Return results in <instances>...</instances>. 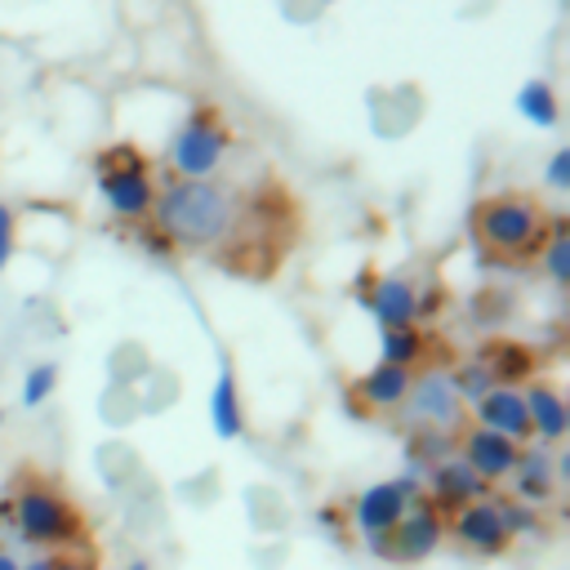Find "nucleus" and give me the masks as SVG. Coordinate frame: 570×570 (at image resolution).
I'll return each instance as SVG.
<instances>
[{
    "mask_svg": "<svg viewBox=\"0 0 570 570\" xmlns=\"http://www.w3.org/2000/svg\"><path fill=\"white\" fill-rule=\"evenodd\" d=\"M517 111H521L530 125H539V129H552V125L561 120V107H557V94H552L548 80H525V85L517 89Z\"/></svg>",
    "mask_w": 570,
    "mask_h": 570,
    "instance_id": "nucleus-19",
    "label": "nucleus"
},
{
    "mask_svg": "<svg viewBox=\"0 0 570 570\" xmlns=\"http://www.w3.org/2000/svg\"><path fill=\"white\" fill-rule=\"evenodd\" d=\"M543 267H548V276L557 281V285H566L570 281V236H566V227H557V232H548V240H543Z\"/></svg>",
    "mask_w": 570,
    "mask_h": 570,
    "instance_id": "nucleus-22",
    "label": "nucleus"
},
{
    "mask_svg": "<svg viewBox=\"0 0 570 570\" xmlns=\"http://www.w3.org/2000/svg\"><path fill=\"white\" fill-rule=\"evenodd\" d=\"M490 485L463 463V459H441L436 468H432V494H436V503H445V508H463V503H472V499H481Z\"/></svg>",
    "mask_w": 570,
    "mask_h": 570,
    "instance_id": "nucleus-12",
    "label": "nucleus"
},
{
    "mask_svg": "<svg viewBox=\"0 0 570 570\" xmlns=\"http://www.w3.org/2000/svg\"><path fill=\"white\" fill-rule=\"evenodd\" d=\"M53 387H58V365H53V361L31 365V370H27V379H22V405H27V410L45 405V401L53 396Z\"/></svg>",
    "mask_w": 570,
    "mask_h": 570,
    "instance_id": "nucleus-21",
    "label": "nucleus"
},
{
    "mask_svg": "<svg viewBox=\"0 0 570 570\" xmlns=\"http://www.w3.org/2000/svg\"><path fill=\"white\" fill-rule=\"evenodd\" d=\"M472 232L485 249H494L503 258H530L548 240V218H543L539 200H530L521 191H499L472 209Z\"/></svg>",
    "mask_w": 570,
    "mask_h": 570,
    "instance_id": "nucleus-2",
    "label": "nucleus"
},
{
    "mask_svg": "<svg viewBox=\"0 0 570 570\" xmlns=\"http://www.w3.org/2000/svg\"><path fill=\"white\" fill-rule=\"evenodd\" d=\"M405 392H410V370L387 365V361H379V365L361 379V396H365L374 410H392V405H401Z\"/></svg>",
    "mask_w": 570,
    "mask_h": 570,
    "instance_id": "nucleus-16",
    "label": "nucleus"
},
{
    "mask_svg": "<svg viewBox=\"0 0 570 570\" xmlns=\"http://www.w3.org/2000/svg\"><path fill=\"white\" fill-rule=\"evenodd\" d=\"M0 423H4V405H0Z\"/></svg>",
    "mask_w": 570,
    "mask_h": 570,
    "instance_id": "nucleus-30",
    "label": "nucleus"
},
{
    "mask_svg": "<svg viewBox=\"0 0 570 570\" xmlns=\"http://www.w3.org/2000/svg\"><path fill=\"white\" fill-rule=\"evenodd\" d=\"M98 191L111 205V214H120V218H147L151 200H156L147 160L134 147H111L98 160Z\"/></svg>",
    "mask_w": 570,
    "mask_h": 570,
    "instance_id": "nucleus-4",
    "label": "nucleus"
},
{
    "mask_svg": "<svg viewBox=\"0 0 570 570\" xmlns=\"http://www.w3.org/2000/svg\"><path fill=\"white\" fill-rule=\"evenodd\" d=\"M450 530H454V539H459L463 548H472V552H503V548L512 543V530L503 525V512H499V503H490V499H472V503L454 508Z\"/></svg>",
    "mask_w": 570,
    "mask_h": 570,
    "instance_id": "nucleus-9",
    "label": "nucleus"
},
{
    "mask_svg": "<svg viewBox=\"0 0 570 570\" xmlns=\"http://www.w3.org/2000/svg\"><path fill=\"white\" fill-rule=\"evenodd\" d=\"M0 570H18V557L13 552H0Z\"/></svg>",
    "mask_w": 570,
    "mask_h": 570,
    "instance_id": "nucleus-27",
    "label": "nucleus"
},
{
    "mask_svg": "<svg viewBox=\"0 0 570 570\" xmlns=\"http://www.w3.org/2000/svg\"><path fill=\"white\" fill-rule=\"evenodd\" d=\"M209 423L223 441H236L240 428H245V410H240V392H236V374L223 365L218 379H214V392H209Z\"/></svg>",
    "mask_w": 570,
    "mask_h": 570,
    "instance_id": "nucleus-15",
    "label": "nucleus"
},
{
    "mask_svg": "<svg viewBox=\"0 0 570 570\" xmlns=\"http://www.w3.org/2000/svg\"><path fill=\"white\" fill-rule=\"evenodd\" d=\"M125 570H151V566H147V561H142V557H138V561H129V566H125Z\"/></svg>",
    "mask_w": 570,
    "mask_h": 570,
    "instance_id": "nucleus-29",
    "label": "nucleus"
},
{
    "mask_svg": "<svg viewBox=\"0 0 570 570\" xmlns=\"http://www.w3.org/2000/svg\"><path fill=\"white\" fill-rule=\"evenodd\" d=\"M450 383H454L459 401H481V396L494 387V379H490V370H485L481 361H468V365H463V370H459Z\"/></svg>",
    "mask_w": 570,
    "mask_h": 570,
    "instance_id": "nucleus-23",
    "label": "nucleus"
},
{
    "mask_svg": "<svg viewBox=\"0 0 570 570\" xmlns=\"http://www.w3.org/2000/svg\"><path fill=\"white\" fill-rule=\"evenodd\" d=\"M441 534H445V521H441L436 508H405V517L387 534V561L414 566V561H423V557L436 552Z\"/></svg>",
    "mask_w": 570,
    "mask_h": 570,
    "instance_id": "nucleus-7",
    "label": "nucleus"
},
{
    "mask_svg": "<svg viewBox=\"0 0 570 570\" xmlns=\"http://www.w3.org/2000/svg\"><path fill=\"white\" fill-rule=\"evenodd\" d=\"M156 227L174 240V245H191V249H209L218 240H227L232 223H236V205L232 196L209 183V178H178L165 191H156L151 200Z\"/></svg>",
    "mask_w": 570,
    "mask_h": 570,
    "instance_id": "nucleus-1",
    "label": "nucleus"
},
{
    "mask_svg": "<svg viewBox=\"0 0 570 570\" xmlns=\"http://www.w3.org/2000/svg\"><path fill=\"white\" fill-rule=\"evenodd\" d=\"M13 521H18V534L36 548H67L80 534V512L49 485H27L13 499Z\"/></svg>",
    "mask_w": 570,
    "mask_h": 570,
    "instance_id": "nucleus-3",
    "label": "nucleus"
},
{
    "mask_svg": "<svg viewBox=\"0 0 570 570\" xmlns=\"http://www.w3.org/2000/svg\"><path fill=\"white\" fill-rule=\"evenodd\" d=\"M512 472H517V494H521V503H543V499H552L557 476H552V463H548L543 450L521 454Z\"/></svg>",
    "mask_w": 570,
    "mask_h": 570,
    "instance_id": "nucleus-17",
    "label": "nucleus"
},
{
    "mask_svg": "<svg viewBox=\"0 0 570 570\" xmlns=\"http://www.w3.org/2000/svg\"><path fill=\"white\" fill-rule=\"evenodd\" d=\"M370 312L379 316L383 330H401V325H410V321L419 316V298H414L410 281L383 276V281L374 285V294H370Z\"/></svg>",
    "mask_w": 570,
    "mask_h": 570,
    "instance_id": "nucleus-13",
    "label": "nucleus"
},
{
    "mask_svg": "<svg viewBox=\"0 0 570 570\" xmlns=\"http://www.w3.org/2000/svg\"><path fill=\"white\" fill-rule=\"evenodd\" d=\"M410 499H414V481H410V476L374 481V485H365V490L356 494L352 521H356V530L365 534L370 552H379L383 561H387V534H392V525L405 517Z\"/></svg>",
    "mask_w": 570,
    "mask_h": 570,
    "instance_id": "nucleus-6",
    "label": "nucleus"
},
{
    "mask_svg": "<svg viewBox=\"0 0 570 570\" xmlns=\"http://www.w3.org/2000/svg\"><path fill=\"white\" fill-rule=\"evenodd\" d=\"M18 570H49V557H36V561H27V566H18Z\"/></svg>",
    "mask_w": 570,
    "mask_h": 570,
    "instance_id": "nucleus-28",
    "label": "nucleus"
},
{
    "mask_svg": "<svg viewBox=\"0 0 570 570\" xmlns=\"http://www.w3.org/2000/svg\"><path fill=\"white\" fill-rule=\"evenodd\" d=\"M481 365L490 370V379H494L499 387H512L517 379H525V374L534 370V356H530V347H521V343H494V347L481 356Z\"/></svg>",
    "mask_w": 570,
    "mask_h": 570,
    "instance_id": "nucleus-18",
    "label": "nucleus"
},
{
    "mask_svg": "<svg viewBox=\"0 0 570 570\" xmlns=\"http://www.w3.org/2000/svg\"><path fill=\"white\" fill-rule=\"evenodd\" d=\"M401 405H410V419H414V423H428V428H454L459 414H463V401H459L450 374L410 379V392H405Z\"/></svg>",
    "mask_w": 570,
    "mask_h": 570,
    "instance_id": "nucleus-8",
    "label": "nucleus"
},
{
    "mask_svg": "<svg viewBox=\"0 0 570 570\" xmlns=\"http://www.w3.org/2000/svg\"><path fill=\"white\" fill-rule=\"evenodd\" d=\"M9 258H13V209L0 200V272L9 267Z\"/></svg>",
    "mask_w": 570,
    "mask_h": 570,
    "instance_id": "nucleus-25",
    "label": "nucleus"
},
{
    "mask_svg": "<svg viewBox=\"0 0 570 570\" xmlns=\"http://www.w3.org/2000/svg\"><path fill=\"white\" fill-rule=\"evenodd\" d=\"M227 156V129L214 111H191L169 138V165L183 178H209Z\"/></svg>",
    "mask_w": 570,
    "mask_h": 570,
    "instance_id": "nucleus-5",
    "label": "nucleus"
},
{
    "mask_svg": "<svg viewBox=\"0 0 570 570\" xmlns=\"http://www.w3.org/2000/svg\"><path fill=\"white\" fill-rule=\"evenodd\" d=\"M419 356H423V334H419L414 325H401V330H383V361H387V365H401V370H410Z\"/></svg>",
    "mask_w": 570,
    "mask_h": 570,
    "instance_id": "nucleus-20",
    "label": "nucleus"
},
{
    "mask_svg": "<svg viewBox=\"0 0 570 570\" xmlns=\"http://www.w3.org/2000/svg\"><path fill=\"white\" fill-rule=\"evenodd\" d=\"M548 187H557V191H566L570 187V147H557L552 151V160H548Z\"/></svg>",
    "mask_w": 570,
    "mask_h": 570,
    "instance_id": "nucleus-24",
    "label": "nucleus"
},
{
    "mask_svg": "<svg viewBox=\"0 0 570 570\" xmlns=\"http://www.w3.org/2000/svg\"><path fill=\"white\" fill-rule=\"evenodd\" d=\"M521 396H525L530 432H534V436H543V441H561V436H566V428H570V410H566L561 392H557V387H548V383H534V387H530V392H521Z\"/></svg>",
    "mask_w": 570,
    "mask_h": 570,
    "instance_id": "nucleus-14",
    "label": "nucleus"
},
{
    "mask_svg": "<svg viewBox=\"0 0 570 570\" xmlns=\"http://www.w3.org/2000/svg\"><path fill=\"white\" fill-rule=\"evenodd\" d=\"M476 423L521 445V441L530 436V414H525V396H521L517 387H499V383H494V387H490V392H485V396L476 401Z\"/></svg>",
    "mask_w": 570,
    "mask_h": 570,
    "instance_id": "nucleus-11",
    "label": "nucleus"
},
{
    "mask_svg": "<svg viewBox=\"0 0 570 570\" xmlns=\"http://www.w3.org/2000/svg\"><path fill=\"white\" fill-rule=\"evenodd\" d=\"M49 570H94L85 557H71V552H62V557H49Z\"/></svg>",
    "mask_w": 570,
    "mask_h": 570,
    "instance_id": "nucleus-26",
    "label": "nucleus"
},
{
    "mask_svg": "<svg viewBox=\"0 0 570 570\" xmlns=\"http://www.w3.org/2000/svg\"><path fill=\"white\" fill-rule=\"evenodd\" d=\"M517 459H521V445L508 441V436H499V432H490V428H472V432L463 436V463H468L485 485L512 476Z\"/></svg>",
    "mask_w": 570,
    "mask_h": 570,
    "instance_id": "nucleus-10",
    "label": "nucleus"
}]
</instances>
